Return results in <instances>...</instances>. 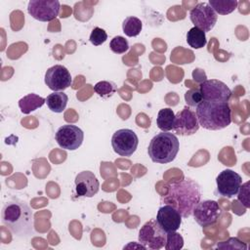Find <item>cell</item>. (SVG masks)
<instances>
[{"mask_svg":"<svg viewBox=\"0 0 250 250\" xmlns=\"http://www.w3.org/2000/svg\"><path fill=\"white\" fill-rule=\"evenodd\" d=\"M217 193L219 195L230 198L237 194L240 186L242 185V179L236 172L226 169L222 171L216 178Z\"/></svg>","mask_w":250,"mask_h":250,"instance_id":"obj_13","label":"cell"},{"mask_svg":"<svg viewBox=\"0 0 250 250\" xmlns=\"http://www.w3.org/2000/svg\"><path fill=\"white\" fill-rule=\"evenodd\" d=\"M61 4L58 0H30L27 5L28 14L39 21H51L60 13Z\"/></svg>","mask_w":250,"mask_h":250,"instance_id":"obj_8","label":"cell"},{"mask_svg":"<svg viewBox=\"0 0 250 250\" xmlns=\"http://www.w3.org/2000/svg\"><path fill=\"white\" fill-rule=\"evenodd\" d=\"M109 48L115 54H123L128 51L129 43L123 36H115L110 40Z\"/></svg>","mask_w":250,"mask_h":250,"instance_id":"obj_25","label":"cell"},{"mask_svg":"<svg viewBox=\"0 0 250 250\" xmlns=\"http://www.w3.org/2000/svg\"><path fill=\"white\" fill-rule=\"evenodd\" d=\"M237 198L246 208H249V182L240 186L237 192Z\"/></svg>","mask_w":250,"mask_h":250,"instance_id":"obj_29","label":"cell"},{"mask_svg":"<svg viewBox=\"0 0 250 250\" xmlns=\"http://www.w3.org/2000/svg\"><path fill=\"white\" fill-rule=\"evenodd\" d=\"M45 103H46V99H44L43 97L37 94L30 93L22 97L19 101V107L22 113L28 114L31 111H34L37 108L41 107Z\"/></svg>","mask_w":250,"mask_h":250,"instance_id":"obj_17","label":"cell"},{"mask_svg":"<svg viewBox=\"0 0 250 250\" xmlns=\"http://www.w3.org/2000/svg\"><path fill=\"white\" fill-rule=\"evenodd\" d=\"M167 232L158 225L155 219L145 223L139 231V243L146 248L159 250L166 244Z\"/></svg>","mask_w":250,"mask_h":250,"instance_id":"obj_5","label":"cell"},{"mask_svg":"<svg viewBox=\"0 0 250 250\" xmlns=\"http://www.w3.org/2000/svg\"><path fill=\"white\" fill-rule=\"evenodd\" d=\"M155 220L166 232L176 231L182 224L181 214L168 204H164L158 209Z\"/></svg>","mask_w":250,"mask_h":250,"instance_id":"obj_16","label":"cell"},{"mask_svg":"<svg viewBox=\"0 0 250 250\" xmlns=\"http://www.w3.org/2000/svg\"><path fill=\"white\" fill-rule=\"evenodd\" d=\"M107 39V34L105 32L104 29L101 28V27H95L89 37L90 42L94 45V46H100L102 44H104Z\"/></svg>","mask_w":250,"mask_h":250,"instance_id":"obj_27","label":"cell"},{"mask_svg":"<svg viewBox=\"0 0 250 250\" xmlns=\"http://www.w3.org/2000/svg\"><path fill=\"white\" fill-rule=\"evenodd\" d=\"M143 28L142 21L134 16L125 18L122 23V30L128 37L138 36Z\"/></svg>","mask_w":250,"mask_h":250,"instance_id":"obj_21","label":"cell"},{"mask_svg":"<svg viewBox=\"0 0 250 250\" xmlns=\"http://www.w3.org/2000/svg\"><path fill=\"white\" fill-rule=\"evenodd\" d=\"M199 129V123L194 111L188 106H185L177 114H175V121L173 131L180 136H190L195 134Z\"/></svg>","mask_w":250,"mask_h":250,"instance_id":"obj_14","label":"cell"},{"mask_svg":"<svg viewBox=\"0 0 250 250\" xmlns=\"http://www.w3.org/2000/svg\"><path fill=\"white\" fill-rule=\"evenodd\" d=\"M75 195L77 197H93L98 193L100 183L95 174L91 171L78 173L74 180Z\"/></svg>","mask_w":250,"mask_h":250,"instance_id":"obj_15","label":"cell"},{"mask_svg":"<svg viewBox=\"0 0 250 250\" xmlns=\"http://www.w3.org/2000/svg\"><path fill=\"white\" fill-rule=\"evenodd\" d=\"M195 108L199 126L206 130H222L231 122V109L227 102L202 101Z\"/></svg>","mask_w":250,"mask_h":250,"instance_id":"obj_3","label":"cell"},{"mask_svg":"<svg viewBox=\"0 0 250 250\" xmlns=\"http://www.w3.org/2000/svg\"><path fill=\"white\" fill-rule=\"evenodd\" d=\"M55 140L62 149L75 150L82 145L84 133L76 125L64 124L57 130Z\"/></svg>","mask_w":250,"mask_h":250,"instance_id":"obj_9","label":"cell"},{"mask_svg":"<svg viewBox=\"0 0 250 250\" xmlns=\"http://www.w3.org/2000/svg\"><path fill=\"white\" fill-rule=\"evenodd\" d=\"M217 247L221 249H247V245L244 242L240 241L237 237H230L227 241L220 242L218 243Z\"/></svg>","mask_w":250,"mask_h":250,"instance_id":"obj_28","label":"cell"},{"mask_svg":"<svg viewBox=\"0 0 250 250\" xmlns=\"http://www.w3.org/2000/svg\"><path fill=\"white\" fill-rule=\"evenodd\" d=\"M199 90L203 101L229 102L231 97V91L226 83L217 79L205 80L199 84Z\"/></svg>","mask_w":250,"mask_h":250,"instance_id":"obj_11","label":"cell"},{"mask_svg":"<svg viewBox=\"0 0 250 250\" xmlns=\"http://www.w3.org/2000/svg\"><path fill=\"white\" fill-rule=\"evenodd\" d=\"M117 87L114 82L111 81H99L94 86V91L96 94H98L101 98L108 99L113 96V94L116 92Z\"/></svg>","mask_w":250,"mask_h":250,"instance_id":"obj_23","label":"cell"},{"mask_svg":"<svg viewBox=\"0 0 250 250\" xmlns=\"http://www.w3.org/2000/svg\"><path fill=\"white\" fill-rule=\"evenodd\" d=\"M208 4L217 15H228L236 9L238 2L236 0H209Z\"/></svg>","mask_w":250,"mask_h":250,"instance_id":"obj_22","label":"cell"},{"mask_svg":"<svg viewBox=\"0 0 250 250\" xmlns=\"http://www.w3.org/2000/svg\"><path fill=\"white\" fill-rule=\"evenodd\" d=\"M185 101L188 106L196 107L202 101V95L199 88H191L185 94Z\"/></svg>","mask_w":250,"mask_h":250,"instance_id":"obj_26","label":"cell"},{"mask_svg":"<svg viewBox=\"0 0 250 250\" xmlns=\"http://www.w3.org/2000/svg\"><path fill=\"white\" fill-rule=\"evenodd\" d=\"M187 42L192 49L203 48L206 43V34L201 29L193 26L187 33Z\"/></svg>","mask_w":250,"mask_h":250,"instance_id":"obj_20","label":"cell"},{"mask_svg":"<svg viewBox=\"0 0 250 250\" xmlns=\"http://www.w3.org/2000/svg\"><path fill=\"white\" fill-rule=\"evenodd\" d=\"M200 199V187L191 179H183L170 183L167 192L161 197V201L175 208L182 218H188L192 215V211Z\"/></svg>","mask_w":250,"mask_h":250,"instance_id":"obj_1","label":"cell"},{"mask_svg":"<svg viewBox=\"0 0 250 250\" xmlns=\"http://www.w3.org/2000/svg\"><path fill=\"white\" fill-rule=\"evenodd\" d=\"M183 246H184V238L180 233L176 231L167 232L166 244L164 246L166 250H180L183 248Z\"/></svg>","mask_w":250,"mask_h":250,"instance_id":"obj_24","label":"cell"},{"mask_svg":"<svg viewBox=\"0 0 250 250\" xmlns=\"http://www.w3.org/2000/svg\"><path fill=\"white\" fill-rule=\"evenodd\" d=\"M179 148L180 143L176 135L169 132H161L151 139L147 153L152 162L166 164L176 158Z\"/></svg>","mask_w":250,"mask_h":250,"instance_id":"obj_4","label":"cell"},{"mask_svg":"<svg viewBox=\"0 0 250 250\" xmlns=\"http://www.w3.org/2000/svg\"><path fill=\"white\" fill-rule=\"evenodd\" d=\"M139 138L131 129H119L111 137V146L121 156H131L137 149Z\"/></svg>","mask_w":250,"mask_h":250,"instance_id":"obj_6","label":"cell"},{"mask_svg":"<svg viewBox=\"0 0 250 250\" xmlns=\"http://www.w3.org/2000/svg\"><path fill=\"white\" fill-rule=\"evenodd\" d=\"M68 97L62 91L60 92H53L52 94L48 95L46 98V104L49 109L56 113L62 112L67 104Z\"/></svg>","mask_w":250,"mask_h":250,"instance_id":"obj_18","label":"cell"},{"mask_svg":"<svg viewBox=\"0 0 250 250\" xmlns=\"http://www.w3.org/2000/svg\"><path fill=\"white\" fill-rule=\"evenodd\" d=\"M44 80L48 88L54 92L63 91L72 83L70 72L62 64H55L49 67L46 70Z\"/></svg>","mask_w":250,"mask_h":250,"instance_id":"obj_12","label":"cell"},{"mask_svg":"<svg viewBox=\"0 0 250 250\" xmlns=\"http://www.w3.org/2000/svg\"><path fill=\"white\" fill-rule=\"evenodd\" d=\"M192 77L194 78V80H196V81H198V82H200V83L206 80V74H205V72H204L202 69H200V68H195V69L193 70V72H192Z\"/></svg>","mask_w":250,"mask_h":250,"instance_id":"obj_30","label":"cell"},{"mask_svg":"<svg viewBox=\"0 0 250 250\" xmlns=\"http://www.w3.org/2000/svg\"><path fill=\"white\" fill-rule=\"evenodd\" d=\"M221 208L215 200L199 201L192 211L195 222L200 227L214 225L221 216Z\"/></svg>","mask_w":250,"mask_h":250,"instance_id":"obj_10","label":"cell"},{"mask_svg":"<svg viewBox=\"0 0 250 250\" xmlns=\"http://www.w3.org/2000/svg\"><path fill=\"white\" fill-rule=\"evenodd\" d=\"M1 221L16 236L28 237L34 233L31 208L20 198L14 197L4 204L1 211Z\"/></svg>","mask_w":250,"mask_h":250,"instance_id":"obj_2","label":"cell"},{"mask_svg":"<svg viewBox=\"0 0 250 250\" xmlns=\"http://www.w3.org/2000/svg\"><path fill=\"white\" fill-rule=\"evenodd\" d=\"M175 121V113L170 107L162 108L158 111L156 117V125L162 132L173 130Z\"/></svg>","mask_w":250,"mask_h":250,"instance_id":"obj_19","label":"cell"},{"mask_svg":"<svg viewBox=\"0 0 250 250\" xmlns=\"http://www.w3.org/2000/svg\"><path fill=\"white\" fill-rule=\"evenodd\" d=\"M189 19L195 27L206 33L214 28L218 15L207 2H200L190 10Z\"/></svg>","mask_w":250,"mask_h":250,"instance_id":"obj_7","label":"cell"}]
</instances>
